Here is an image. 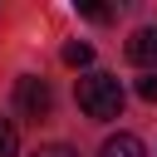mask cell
Segmentation results:
<instances>
[{
    "mask_svg": "<svg viewBox=\"0 0 157 157\" xmlns=\"http://www.w3.org/2000/svg\"><path fill=\"white\" fill-rule=\"evenodd\" d=\"M78 108L98 123L108 118H123V83L118 74H83L78 78Z\"/></svg>",
    "mask_w": 157,
    "mask_h": 157,
    "instance_id": "6da1fadb",
    "label": "cell"
},
{
    "mask_svg": "<svg viewBox=\"0 0 157 157\" xmlns=\"http://www.w3.org/2000/svg\"><path fill=\"white\" fill-rule=\"evenodd\" d=\"M15 108L25 113V118H49V108H54V93H49V83L44 78H34V74H25L20 83H15Z\"/></svg>",
    "mask_w": 157,
    "mask_h": 157,
    "instance_id": "7a4b0ae2",
    "label": "cell"
},
{
    "mask_svg": "<svg viewBox=\"0 0 157 157\" xmlns=\"http://www.w3.org/2000/svg\"><path fill=\"white\" fill-rule=\"evenodd\" d=\"M128 59H132L137 69H152V74H157V25L132 29V39H128Z\"/></svg>",
    "mask_w": 157,
    "mask_h": 157,
    "instance_id": "3957f363",
    "label": "cell"
},
{
    "mask_svg": "<svg viewBox=\"0 0 157 157\" xmlns=\"http://www.w3.org/2000/svg\"><path fill=\"white\" fill-rule=\"evenodd\" d=\"M98 157H147V147H142L137 132H113V137L98 147Z\"/></svg>",
    "mask_w": 157,
    "mask_h": 157,
    "instance_id": "277c9868",
    "label": "cell"
},
{
    "mask_svg": "<svg viewBox=\"0 0 157 157\" xmlns=\"http://www.w3.org/2000/svg\"><path fill=\"white\" fill-rule=\"evenodd\" d=\"M64 64H69V69H88V64H93V44H83V39L64 44Z\"/></svg>",
    "mask_w": 157,
    "mask_h": 157,
    "instance_id": "5b68a950",
    "label": "cell"
},
{
    "mask_svg": "<svg viewBox=\"0 0 157 157\" xmlns=\"http://www.w3.org/2000/svg\"><path fill=\"white\" fill-rule=\"evenodd\" d=\"M0 157H20V132L0 118Z\"/></svg>",
    "mask_w": 157,
    "mask_h": 157,
    "instance_id": "8992f818",
    "label": "cell"
},
{
    "mask_svg": "<svg viewBox=\"0 0 157 157\" xmlns=\"http://www.w3.org/2000/svg\"><path fill=\"white\" fill-rule=\"evenodd\" d=\"M78 15H83V20H93V25L113 20V10H108V5H93V0H78Z\"/></svg>",
    "mask_w": 157,
    "mask_h": 157,
    "instance_id": "52a82bcc",
    "label": "cell"
},
{
    "mask_svg": "<svg viewBox=\"0 0 157 157\" xmlns=\"http://www.w3.org/2000/svg\"><path fill=\"white\" fill-rule=\"evenodd\" d=\"M137 98H147V103H157V74H147V78H137Z\"/></svg>",
    "mask_w": 157,
    "mask_h": 157,
    "instance_id": "ba28073f",
    "label": "cell"
},
{
    "mask_svg": "<svg viewBox=\"0 0 157 157\" xmlns=\"http://www.w3.org/2000/svg\"><path fill=\"white\" fill-rule=\"evenodd\" d=\"M34 157H78V152H74V147H64V142H54V147H39Z\"/></svg>",
    "mask_w": 157,
    "mask_h": 157,
    "instance_id": "9c48e42d",
    "label": "cell"
}]
</instances>
